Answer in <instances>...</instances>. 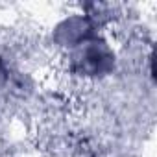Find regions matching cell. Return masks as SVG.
I'll use <instances>...</instances> for the list:
<instances>
[{
    "mask_svg": "<svg viewBox=\"0 0 157 157\" xmlns=\"http://www.w3.org/2000/svg\"><path fill=\"white\" fill-rule=\"evenodd\" d=\"M104 33V28L85 11H72L57 19L50 30V44L63 56L85 41Z\"/></svg>",
    "mask_w": 157,
    "mask_h": 157,
    "instance_id": "2",
    "label": "cell"
},
{
    "mask_svg": "<svg viewBox=\"0 0 157 157\" xmlns=\"http://www.w3.org/2000/svg\"><path fill=\"white\" fill-rule=\"evenodd\" d=\"M65 72L76 82H104L118 68V52L105 33H100L63 56Z\"/></svg>",
    "mask_w": 157,
    "mask_h": 157,
    "instance_id": "1",
    "label": "cell"
},
{
    "mask_svg": "<svg viewBox=\"0 0 157 157\" xmlns=\"http://www.w3.org/2000/svg\"><path fill=\"white\" fill-rule=\"evenodd\" d=\"M15 76L17 72L13 70L10 59L4 56V54H0V94L10 91L15 83Z\"/></svg>",
    "mask_w": 157,
    "mask_h": 157,
    "instance_id": "3",
    "label": "cell"
}]
</instances>
